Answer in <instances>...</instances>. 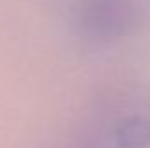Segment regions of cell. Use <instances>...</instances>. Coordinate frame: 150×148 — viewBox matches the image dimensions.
<instances>
[{
	"label": "cell",
	"mask_w": 150,
	"mask_h": 148,
	"mask_svg": "<svg viewBox=\"0 0 150 148\" xmlns=\"http://www.w3.org/2000/svg\"><path fill=\"white\" fill-rule=\"evenodd\" d=\"M115 143L119 148H145L150 145V118L131 115L115 127Z\"/></svg>",
	"instance_id": "7a4b0ae2"
},
{
	"label": "cell",
	"mask_w": 150,
	"mask_h": 148,
	"mask_svg": "<svg viewBox=\"0 0 150 148\" xmlns=\"http://www.w3.org/2000/svg\"><path fill=\"white\" fill-rule=\"evenodd\" d=\"M75 25L94 44H112L129 35L142 18V0H75Z\"/></svg>",
	"instance_id": "6da1fadb"
}]
</instances>
